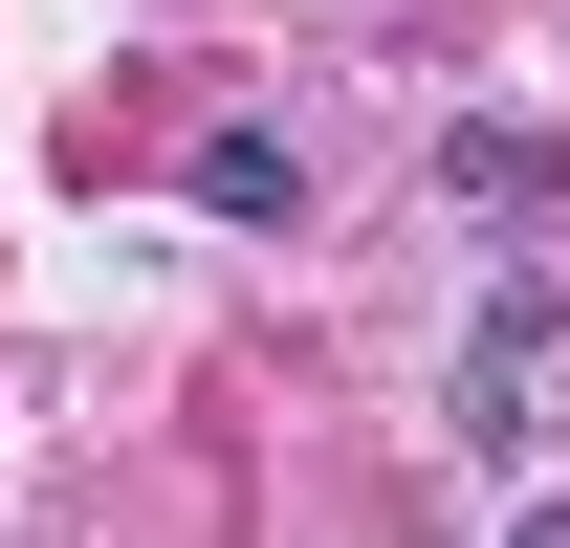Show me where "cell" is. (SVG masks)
Listing matches in <instances>:
<instances>
[{
    "mask_svg": "<svg viewBox=\"0 0 570 548\" xmlns=\"http://www.w3.org/2000/svg\"><path fill=\"white\" fill-rule=\"evenodd\" d=\"M198 198H219V219H307V154H285V133H219Z\"/></svg>",
    "mask_w": 570,
    "mask_h": 548,
    "instance_id": "1",
    "label": "cell"
},
{
    "mask_svg": "<svg viewBox=\"0 0 570 548\" xmlns=\"http://www.w3.org/2000/svg\"><path fill=\"white\" fill-rule=\"evenodd\" d=\"M527 548H570V527H527Z\"/></svg>",
    "mask_w": 570,
    "mask_h": 548,
    "instance_id": "2",
    "label": "cell"
}]
</instances>
